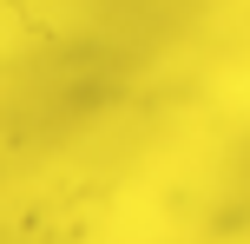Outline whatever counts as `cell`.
Masks as SVG:
<instances>
[]
</instances>
